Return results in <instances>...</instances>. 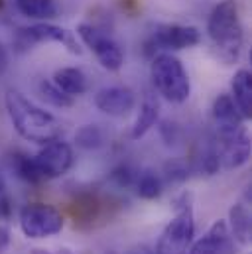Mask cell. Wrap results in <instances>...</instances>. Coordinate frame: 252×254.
Instances as JSON below:
<instances>
[{
  "mask_svg": "<svg viewBox=\"0 0 252 254\" xmlns=\"http://www.w3.org/2000/svg\"><path fill=\"white\" fill-rule=\"evenodd\" d=\"M75 144L83 150H97L105 144V132L99 125H83L75 132Z\"/></svg>",
  "mask_w": 252,
  "mask_h": 254,
  "instance_id": "cell-23",
  "label": "cell"
},
{
  "mask_svg": "<svg viewBox=\"0 0 252 254\" xmlns=\"http://www.w3.org/2000/svg\"><path fill=\"white\" fill-rule=\"evenodd\" d=\"M217 154L221 170L233 172L243 168L251 158V136L247 132V127L241 130L229 132V134H217Z\"/></svg>",
  "mask_w": 252,
  "mask_h": 254,
  "instance_id": "cell-10",
  "label": "cell"
},
{
  "mask_svg": "<svg viewBox=\"0 0 252 254\" xmlns=\"http://www.w3.org/2000/svg\"><path fill=\"white\" fill-rule=\"evenodd\" d=\"M207 36L217 62L223 65L239 62L245 44V30L237 0H221L211 10L207 20Z\"/></svg>",
  "mask_w": 252,
  "mask_h": 254,
  "instance_id": "cell-2",
  "label": "cell"
},
{
  "mask_svg": "<svg viewBox=\"0 0 252 254\" xmlns=\"http://www.w3.org/2000/svg\"><path fill=\"white\" fill-rule=\"evenodd\" d=\"M136 178H138V174H136L130 166H126V164L115 168L113 174H111V180H113L119 188H130V186H134Z\"/></svg>",
  "mask_w": 252,
  "mask_h": 254,
  "instance_id": "cell-24",
  "label": "cell"
},
{
  "mask_svg": "<svg viewBox=\"0 0 252 254\" xmlns=\"http://www.w3.org/2000/svg\"><path fill=\"white\" fill-rule=\"evenodd\" d=\"M95 107L113 119H123L128 117L134 107H136V95L132 89L123 87V85H113L97 91L95 95Z\"/></svg>",
  "mask_w": 252,
  "mask_h": 254,
  "instance_id": "cell-11",
  "label": "cell"
},
{
  "mask_svg": "<svg viewBox=\"0 0 252 254\" xmlns=\"http://www.w3.org/2000/svg\"><path fill=\"white\" fill-rule=\"evenodd\" d=\"M211 115H213V121L217 125V134H229V132L241 130L245 127V119L241 117V113L235 107L231 95H227V93L219 95L213 101Z\"/></svg>",
  "mask_w": 252,
  "mask_h": 254,
  "instance_id": "cell-13",
  "label": "cell"
},
{
  "mask_svg": "<svg viewBox=\"0 0 252 254\" xmlns=\"http://www.w3.org/2000/svg\"><path fill=\"white\" fill-rule=\"evenodd\" d=\"M52 83L69 97H81L89 89V79L79 67H62L54 73Z\"/></svg>",
  "mask_w": 252,
  "mask_h": 254,
  "instance_id": "cell-16",
  "label": "cell"
},
{
  "mask_svg": "<svg viewBox=\"0 0 252 254\" xmlns=\"http://www.w3.org/2000/svg\"><path fill=\"white\" fill-rule=\"evenodd\" d=\"M8 64H10V58H8V50L4 48V44L0 42V77L6 73L8 69Z\"/></svg>",
  "mask_w": 252,
  "mask_h": 254,
  "instance_id": "cell-27",
  "label": "cell"
},
{
  "mask_svg": "<svg viewBox=\"0 0 252 254\" xmlns=\"http://www.w3.org/2000/svg\"><path fill=\"white\" fill-rule=\"evenodd\" d=\"M174 217L164 227L158 243L156 254H188L195 237V215L191 193H182L174 203Z\"/></svg>",
  "mask_w": 252,
  "mask_h": 254,
  "instance_id": "cell-4",
  "label": "cell"
},
{
  "mask_svg": "<svg viewBox=\"0 0 252 254\" xmlns=\"http://www.w3.org/2000/svg\"><path fill=\"white\" fill-rule=\"evenodd\" d=\"M40 44H60L73 56L83 54L81 42L73 32H69L67 28H62V26L50 24V22H36V24L18 28V32L12 38V46L16 54H26Z\"/></svg>",
  "mask_w": 252,
  "mask_h": 254,
  "instance_id": "cell-5",
  "label": "cell"
},
{
  "mask_svg": "<svg viewBox=\"0 0 252 254\" xmlns=\"http://www.w3.org/2000/svg\"><path fill=\"white\" fill-rule=\"evenodd\" d=\"M12 168H14L16 176L20 180H24V182H28L32 186H38V184L44 182L40 172H38V168H36V164H34V158L28 156V154H16L12 158Z\"/></svg>",
  "mask_w": 252,
  "mask_h": 254,
  "instance_id": "cell-21",
  "label": "cell"
},
{
  "mask_svg": "<svg viewBox=\"0 0 252 254\" xmlns=\"http://www.w3.org/2000/svg\"><path fill=\"white\" fill-rule=\"evenodd\" d=\"M101 211V201L97 199V195L93 193H81L77 195V199L71 205V213L75 219V225L79 223H93L99 217Z\"/></svg>",
  "mask_w": 252,
  "mask_h": 254,
  "instance_id": "cell-19",
  "label": "cell"
},
{
  "mask_svg": "<svg viewBox=\"0 0 252 254\" xmlns=\"http://www.w3.org/2000/svg\"><path fill=\"white\" fill-rule=\"evenodd\" d=\"M8 245H10V231L8 227L0 225V254L8 249Z\"/></svg>",
  "mask_w": 252,
  "mask_h": 254,
  "instance_id": "cell-28",
  "label": "cell"
},
{
  "mask_svg": "<svg viewBox=\"0 0 252 254\" xmlns=\"http://www.w3.org/2000/svg\"><path fill=\"white\" fill-rule=\"evenodd\" d=\"M32 158H34V164H36L44 182L46 180H58V178L65 176L75 164L73 148L67 142H63L62 138L44 144L40 148V152Z\"/></svg>",
  "mask_w": 252,
  "mask_h": 254,
  "instance_id": "cell-9",
  "label": "cell"
},
{
  "mask_svg": "<svg viewBox=\"0 0 252 254\" xmlns=\"http://www.w3.org/2000/svg\"><path fill=\"white\" fill-rule=\"evenodd\" d=\"M231 99L241 117L249 121L252 117V75L249 69H239L231 79Z\"/></svg>",
  "mask_w": 252,
  "mask_h": 254,
  "instance_id": "cell-14",
  "label": "cell"
},
{
  "mask_svg": "<svg viewBox=\"0 0 252 254\" xmlns=\"http://www.w3.org/2000/svg\"><path fill=\"white\" fill-rule=\"evenodd\" d=\"M150 79L154 91L168 103L182 105L191 95V81L188 71L172 52H160L152 58Z\"/></svg>",
  "mask_w": 252,
  "mask_h": 254,
  "instance_id": "cell-3",
  "label": "cell"
},
{
  "mask_svg": "<svg viewBox=\"0 0 252 254\" xmlns=\"http://www.w3.org/2000/svg\"><path fill=\"white\" fill-rule=\"evenodd\" d=\"M158 119H160V101L154 93H146L144 99H142L138 117L132 125V130H130V138L132 140L144 138L152 128L158 125Z\"/></svg>",
  "mask_w": 252,
  "mask_h": 254,
  "instance_id": "cell-15",
  "label": "cell"
},
{
  "mask_svg": "<svg viewBox=\"0 0 252 254\" xmlns=\"http://www.w3.org/2000/svg\"><path fill=\"white\" fill-rule=\"evenodd\" d=\"M58 254H73V253H71V251H60Z\"/></svg>",
  "mask_w": 252,
  "mask_h": 254,
  "instance_id": "cell-30",
  "label": "cell"
},
{
  "mask_svg": "<svg viewBox=\"0 0 252 254\" xmlns=\"http://www.w3.org/2000/svg\"><path fill=\"white\" fill-rule=\"evenodd\" d=\"M107 254H117V253H107Z\"/></svg>",
  "mask_w": 252,
  "mask_h": 254,
  "instance_id": "cell-31",
  "label": "cell"
},
{
  "mask_svg": "<svg viewBox=\"0 0 252 254\" xmlns=\"http://www.w3.org/2000/svg\"><path fill=\"white\" fill-rule=\"evenodd\" d=\"M203 40L199 28L186 24H158L146 42V56L154 58L160 52H180L199 46Z\"/></svg>",
  "mask_w": 252,
  "mask_h": 254,
  "instance_id": "cell-8",
  "label": "cell"
},
{
  "mask_svg": "<svg viewBox=\"0 0 252 254\" xmlns=\"http://www.w3.org/2000/svg\"><path fill=\"white\" fill-rule=\"evenodd\" d=\"M65 219L62 211H58L54 205L46 203H28L20 211V229L24 237L32 241H42L56 237L63 231Z\"/></svg>",
  "mask_w": 252,
  "mask_h": 254,
  "instance_id": "cell-7",
  "label": "cell"
},
{
  "mask_svg": "<svg viewBox=\"0 0 252 254\" xmlns=\"http://www.w3.org/2000/svg\"><path fill=\"white\" fill-rule=\"evenodd\" d=\"M38 91H40V97L48 105H52L56 109H71L75 105V99L69 97V95H65L62 89H58L52 81H42L38 85Z\"/></svg>",
  "mask_w": 252,
  "mask_h": 254,
  "instance_id": "cell-22",
  "label": "cell"
},
{
  "mask_svg": "<svg viewBox=\"0 0 252 254\" xmlns=\"http://www.w3.org/2000/svg\"><path fill=\"white\" fill-rule=\"evenodd\" d=\"M188 254H237V241L229 233L227 221H215L199 241L191 243Z\"/></svg>",
  "mask_w": 252,
  "mask_h": 254,
  "instance_id": "cell-12",
  "label": "cell"
},
{
  "mask_svg": "<svg viewBox=\"0 0 252 254\" xmlns=\"http://www.w3.org/2000/svg\"><path fill=\"white\" fill-rule=\"evenodd\" d=\"M10 215H12V201H10V197L6 193H2L0 195V217L8 219Z\"/></svg>",
  "mask_w": 252,
  "mask_h": 254,
  "instance_id": "cell-26",
  "label": "cell"
},
{
  "mask_svg": "<svg viewBox=\"0 0 252 254\" xmlns=\"http://www.w3.org/2000/svg\"><path fill=\"white\" fill-rule=\"evenodd\" d=\"M134 188H136L138 197L144 199V201H156L164 193V184H162L160 176H156L154 172L138 174V178L134 182Z\"/></svg>",
  "mask_w": 252,
  "mask_h": 254,
  "instance_id": "cell-20",
  "label": "cell"
},
{
  "mask_svg": "<svg viewBox=\"0 0 252 254\" xmlns=\"http://www.w3.org/2000/svg\"><path fill=\"white\" fill-rule=\"evenodd\" d=\"M2 193H6V182H4V178L0 176V195Z\"/></svg>",
  "mask_w": 252,
  "mask_h": 254,
  "instance_id": "cell-29",
  "label": "cell"
},
{
  "mask_svg": "<svg viewBox=\"0 0 252 254\" xmlns=\"http://www.w3.org/2000/svg\"><path fill=\"white\" fill-rule=\"evenodd\" d=\"M229 233L233 235V239L239 245H249L251 243V231H252V221H251V211L247 203H235L229 209V221H227Z\"/></svg>",
  "mask_w": 252,
  "mask_h": 254,
  "instance_id": "cell-17",
  "label": "cell"
},
{
  "mask_svg": "<svg viewBox=\"0 0 252 254\" xmlns=\"http://www.w3.org/2000/svg\"><path fill=\"white\" fill-rule=\"evenodd\" d=\"M79 42L89 48L97 62L101 64L103 69L111 71V73H117L121 71V67L125 65V52L123 48L119 46V42L115 38H111V34H107L105 30L97 28L95 24H87V22H81L75 30Z\"/></svg>",
  "mask_w": 252,
  "mask_h": 254,
  "instance_id": "cell-6",
  "label": "cell"
},
{
  "mask_svg": "<svg viewBox=\"0 0 252 254\" xmlns=\"http://www.w3.org/2000/svg\"><path fill=\"white\" fill-rule=\"evenodd\" d=\"M4 105L12 127L24 140L44 146L52 140L62 138V123L52 113L32 103L24 93L16 89H8L4 97Z\"/></svg>",
  "mask_w": 252,
  "mask_h": 254,
  "instance_id": "cell-1",
  "label": "cell"
},
{
  "mask_svg": "<svg viewBox=\"0 0 252 254\" xmlns=\"http://www.w3.org/2000/svg\"><path fill=\"white\" fill-rule=\"evenodd\" d=\"M166 178L170 182H184V180H188V170L178 162L168 164L166 166Z\"/></svg>",
  "mask_w": 252,
  "mask_h": 254,
  "instance_id": "cell-25",
  "label": "cell"
},
{
  "mask_svg": "<svg viewBox=\"0 0 252 254\" xmlns=\"http://www.w3.org/2000/svg\"><path fill=\"white\" fill-rule=\"evenodd\" d=\"M14 2H16L18 12L30 20L50 22L58 14L56 0H14Z\"/></svg>",
  "mask_w": 252,
  "mask_h": 254,
  "instance_id": "cell-18",
  "label": "cell"
}]
</instances>
